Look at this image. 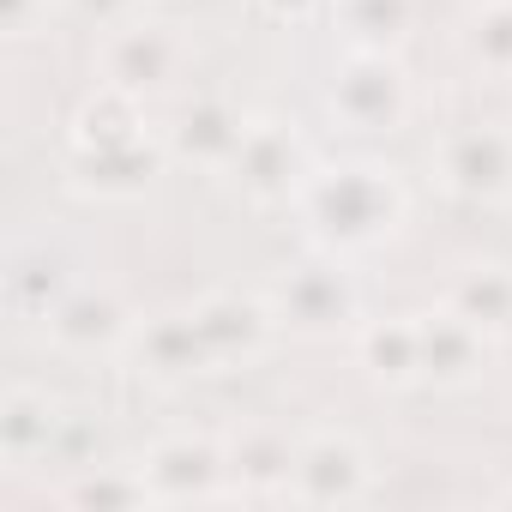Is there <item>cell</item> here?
Wrapping results in <instances>:
<instances>
[{
  "label": "cell",
  "instance_id": "2e32d148",
  "mask_svg": "<svg viewBox=\"0 0 512 512\" xmlns=\"http://www.w3.org/2000/svg\"><path fill=\"white\" fill-rule=\"evenodd\" d=\"M350 344H356V368L368 374V386H380V392L422 386V326H416V314L362 320L350 332Z\"/></svg>",
  "mask_w": 512,
  "mask_h": 512
},
{
  "label": "cell",
  "instance_id": "4316f807",
  "mask_svg": "<svg viewBox=\"0 0 512 512\" xmlns=\"http://www.w3.org/2000/svg\"><path fill=\"white\" fill-rule=\"evenodd\" d=\"M494 506H512V482H500V488H494Z\"/></svg>",
  "mask_w": 512,
  "mask_h": 512
},
{
  "label": "cell",
  "instance_id": "7c38bea8",
  "mask_svg": "<svg viewBox=\"0 0 512 512\" xmlns=\"http://www.w3.org/2000/svg\"><path fill=\"white\" fill-rule=\"evenodd\" d=\"M169 151L157 133L127 139V145H73L67 151V187L85 199H139L157 187Z\"/></svg>",
  "mask_w": 512,
  "mask_h": 512
},
{
  "label": "cell",
  "instance_id": "cb8c5ba5",
  "mask_svg": "<svg viewBox=\"0 0 512 512\" xmlns=\"http://www.w3.org/2000/svg\"><path fill=\"white\" fill-rule=\"evenodd\" d=\"M55 7H61V0H0V37H7V43H37V37H49Z\"/></svg>",
  "mask_w": 512,
  "mask_h": 512
},
{
  "label": "cell",
  "instance_id": "7402d4cb",
  "mask_svg": "<svg viewBox=\"0 0 512 512\" xmlns=\"http://www.w3.org/2000/svg\"><path fill=\"white\" fill-rule=\"evenodd\" d=\"M458 49L476 73L512 79V0H476L458 25Z\"/></svg>",
  "mask_w": 512,
  "mask_h": 512
},
{
  "label": "cell",
  "instance_id": "484cf974",
  "mask_svg": "<svg viewBox=\"0 0 512 512\" xmlns=\"http://www.w3.org/2000/svg\"><path fill=\"white\" fill-rule=\"evenodd\" d=\"M260 7H266L272 19H284V25H302V19H314L320 0H260Z\"/></svg>",
  "mask_w": 512,
  "mask_h": 512
},
{
  "label": "cell",
  "instance_id": "d6986e66",
  "mask_svg": "<svg viewBox=\"0 0 512 512\" xmlns=\"http://www.w3.org/2000/svg\"><path fill=\"white\" fill-rule=\"evenodd\" d=\"M332 25H338L344 49L398 55L416 31V0H332Z\"/></svg>",
  "mask_w": 512,
  "mask_h": 512
},
{
  "label": "cell",
  "instance_id": "9c48e42d",
  "mask_svg": "<svg viewBox=\"0 0 512 512\" xmlns=\"http://www.w3.org/2000/svg\"><path fill=\"white\" fill-rule=\"evenodd\" d=\"M139 308L115 290V284H73L49 314H43V332H49V344L55 350H67V356H121L127 344H133V332H139Z\"/></svg>",
  "mask_w": 512,
  "mask_h": 512
},
{
  "label": "cell",
  "instance_id": "ba28073f",
  "mask_svg": "<svg viewBox=\"0 0 512 512\" xmlns=\"http://www.w3.org/2000/svg\"><path fill=\"white\" fill-rule=\"evenodd\" d=\"M374 494V452L350 428H314L296 440L290 494L296 506H356Z\"/></svg>",
  "mask_w": 512,
  "mask_h": 512
},
{
  "label": "cell",
  "instance_id": "ac0fdd59",
  "mask_svg": "<svg viewBox=\"0 0 512 512\" xmlns=\"http://www.w3.org/2000/svg\"><path fill=\"white\" fill-rule=\"evenodd\" d=\"M446 308L464 314L470 326H482L488 338L512 332V266H500V260H470V266H458L452 284H446Z\"/></svg>",
  "mask_w": 512,
  "mask_h": 512
},
{
  "label": "cell",
  "instance_id": "52a82bcc",
  "mask_svg": "<svg viewBox=\"0 0 512 512\" xmlns=\"http://www.w3.org/2000/svg\"><path fill=\"white\" fill-rule=\"evenodd\" d=\"M434 181L464 205H512V127L464 121L434 139L428 151Z\"/></svg>",
  "mask_w": 512,
  "mask_h": 512
},
{
  "label": "cell",
  "instance_id": "8fae6325",
  "mask_svg": "<svg viewBox=\"0 0 512 512\" xmlns=\"http://www.w3.org/2000/svg\"><path fill=\"white\" fill-rule=\"evenodd\" d=\"M193 326L211 350V368H247L260 362L278 338V314H272V296L266 290H205L193 302Z\"/></svg>",
  "mask_w": 512,
  "mask_h": 512
},
{
  "label": "cell",
  "instance_id": "30bf717a",
  "mask_svg": "<svg viewBox=\"0 0 512 512\" xmlns=\"http://www.w3.org/2000/svg\"><path fill=\"white\" fill-rule=\"evenodd\" d=\"M157 139H163L169 163L217 169V175H223V169L235 163L241 139H247V115H241L229 97H217V91H193V97L175 91V103H169L163 121H157Z\"/></svg>",
  "mask_w": 512,
  "mask_h": 512
},
{
  "label": "cell",
  "instance_id": "e0dca14e",
  "mask_svg": "<svg viewBox=\"0 0 512 512\" xmlns=\"http://www.w3.org/2000/svg\"><path fill=\"white\" fill-rule=\"evenodd\" d=\"M290 464H296V440L272 422H253L229 434V482L235 500H284L290 494Z\"/></svg>",
  "mask_w": 512,
  "mask_h": 512
},
{
  "label": "cell",
  "instance_id": "4fadbf2b",
  "mask_svg": "<svg viewBox=\"0 0 512 512\" xmlns=\"http://www.w3.org/2000/svg\"><path fill=\"white\" fill-rule=\"evenodd\" d=\"M422 326V386L434 392H464L482 380L488 356H494V338L482 326H470L464 314H452L446 302L434 314H416Z\"/></svg>",
  "mask_w": 512,
  "mask_h": 512
},
{
  "label": "cell",
  "instance_id": "9a60e30c",
  "mask_svg": "<svg viewBox=\"0 0 512 512\" xmlns=\"http://www.w3.org/2000/svg\"><path fill=\"white\" fill-rule=\"evenodd\" d=\"M67 416L73 410L55 392H43V386H7V392H0V464H7V470L49 464Z\"/></svg>",
  "mask_w": 512,
  "mask_h": 512
},
{
  "label": "cell",
  "instance_id": "8992f818",
  "mask_svg": "<svg viewBox=\"0 0 512 512\" xmlns=\"http://www.w3.org/2000/svg\"><path fill=\"white\" fill-rule=\"evenodd\" d=\"M139 476L151 488V506H211L235 500L229 482V434H163L145 446Z\"/></svg>",
  "mask_w": 512,
  "mask_h": 512
},
{
  "label": "cell",
  "instance_id": "d4e9b609",
  "mask_svg": "<svg viewBox=\"0 0 512 512\" xmlns=\"http://www.w3.org/2000/svg\"><path fill=\"white\" fill-rule=\"evenodd\" d=\"M61 7H67L73 19L97 25V31H109V25H127V19H139V0H61Z\"/></svg>",
  "mask_w": 512,
  "mask_h": 512
},
{
  "label": "cell",
  "instance_id": "603a6c76",
  "mask_svg": "<svg viewBox=\"0 0 512 512\" xmlns=\"http://www.w3.org/2000/svg\"><path fill=\"white\" fill-rule=\"evenodd\" d=\"M79 278L67 272V260L61 253H49V247H31V253H19V266H13V278H7V296H13V308L19 314H31V320H43L67 290H73Z\"/></svg>",
  "mask_w": 512,
  "mask_h": 512
},
{
  "label": "cell",
  "instance_id": "3957f363",
  "mask_svg": "<svg viewBox=\"0 0 512 512\" xmlns=\"http://www.w3.org/2000/svg\"><path fill=\"white\" fill-rule=\"evenodd\" d=\"M193 49L181 37V25L169 19H127V25H109L103 49H97V79L151 103V97H175L181 91V73H187Z\"/></svg>",
  "mask_w": 512,
  "mask_h": 512
},
{
  "label": "cell",
  "instance_id": "44dd1931",
  "mask_svg": "<svg viewBox=\"0 0 512 512\" xmlns=\"http://www.w3.org/2000/svg\"><path fill=\"white\" fill-rule=\"evenodd\" d=\"M145 133H157V127H145V103L115 85H97L73 115V145H127Z\"/></svg>",
  "mask_w": 512,
  "mask_h": 512
},
{
  "label": "cell",
  "instance_id": "5bb4252c",
  "mask_svg": "<svg viewBox=\"0 0 512 512\" xmlns=\"http://www.w3.org/2000/svg\"><path fill=\"white\" fill-rule=\"evenodd\" d=\"M127 356H133V368H139L145 380H157V386H187V380L211 374V350H205V338H199V326H193V308H163V314L139 320Z\"/></svg>",
  "mask_w": 512,
  "mask_h": 512
},
{
  "label": "cell",
  "instance_id": "6da1fadb",
  "mask_svg": "<svg viewBox=\"0 0 512 512\" xmlns=\"http://www.w3.org/2000/svg\"><path fill=\"white\" fill-rule=\"evenodd\" d=\"M302 235L320 253H338V260H356V253H374L386 241H398L404 217H410V193L404 175L380 157H344V163H320L296 199Z\"/></svg>",
  "mask_w": 512,
  "mask_h": 512
},
{
  "label": "cell",
  "instance_id": "7a4b0ae2",
  "mask_svg": "<svg viewBox=\"0 0 512 512\" xmlns=\"http://www.w3.org/2000/svg\"><path fill=\"white\" fill-rule=\"evenodd\" d=\"M272 314H278V332L290 338H308V344H326V338H350L368 314H362V290L356 278L344 272L338 253H308V260L284 266L272 284Z\"/></svg>",
  "mask_w": 512,
  "mask_h": 512
},
{
  "label": "cell",
  "instance_id": "ffe728a7",
  "mask_svg": "<svg viewBox=\"0 0 512 512\" xmlns=\"http://www.w3.org/2000/svg\"><path fill=\"white\" fill-rule=\"evenodd\" d=\"M55 500L73 506V512H139V506H151V488H145L139 458H133V464H85V470H73Z\"/></svg>",
  "mask_w": 512,
  "mask_h": 512
},
{
  "label": "cell",
  "instance_id": "5b68a950",
  "mask_svg": "<svg viewBox=\"0 0 512 512\" xmlns=\"http://www.w3.org/2000/svg\"><path fill=\"white\" fill-rule=\"evenodd\" d=\"M410 73L398 55L380 49H344V61L326 79V109L344 133H398L410 121Z\"/></svg>",
  "mask_w": 512,
  "mask_h": 512
},
{
  "label": "cell",
  "instance_id": "277c9868",
  "mask_svg": "<svg viewBox=\"0 0 512 512\" xmlns=\"http://www.w3.org/2000/svg\"><path fill=\"white\" fill-rule=\"evenodd\" d=\"M314 169H320V163H314V151H308V139H302L296 121L253 115V121H247V139H241V151H235V163L223 169V181H229L247 205L272 211V205H296Z\"/></svg>",
  "mask_w": 512,
  "mask_h": 512
}]
</instances>
